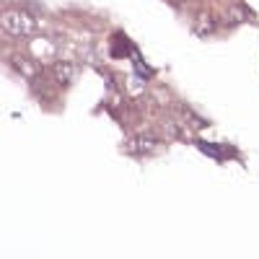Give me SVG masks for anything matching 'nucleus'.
Listing matches in <instances>:
<instances>
[{"label":"nucleus","mask_w":259,"mask_h":259,"mask_svg":"<svg viewBox=\"0 0 259 259\" xmlns=\"http://www.w3.org/2000/svg\"><path fill=\"white\" fill-rule=\"evenodd\" d=\"M0 26H3L11 36L24 39V36H31V34L36 31V21H34V16H29L26 11L11 8V11H6L3 16H0Z\"/></svg>","instance_id":"f257e3e1"},{"label":"nucleus","mask_w":259,"mask_h":259,"mask_svg":"<svg viewBox=\"0 0 259 259\" xmlns=\"http://www.w3.org/2000/svg\"><path fill=\"white\" fill-rule=\"evenodd\" d=\"M75 78H78V65H73V62H57V65H55V80H57V83L68 85V83H73Z\"/></svg>","instance_id":"f03ea898"},{"label":"nucleus","mask_w":259,"mask_h":259,"mask_svg":"<svg viewBox=\"0 0 259 259\" xmlns=\"http://www.w3.org/2000/svg\"><path fill=\"white\" fill-rule=\"evenodd\" d=\"M197 148L202 150V153L212 156L215 161H223V158L228 156V150H226V148H218V145H210V143H202V140H197Z\"/></svg>","instance_id":"7ed1b4c3"}]
</instances>
